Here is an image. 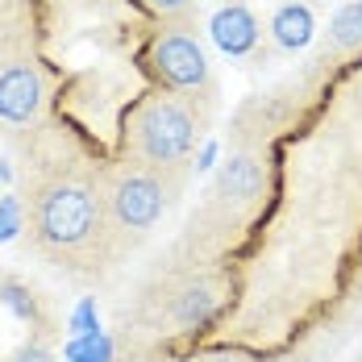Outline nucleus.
Here are the masks:
<instances>
[{
	"instance_id": "nucleus-1",
	"label": "nucleus",
	"mask_w": 362,
	"mask_h": 362,
	"mask_svg": "<svg viewBox=\"0 0 362 362\" xmlns=\"http://www.w3.org/2000/svg\"><path fill=\"white\" fill-rule=\"evenodd\" d=\"M25 217L37 254H46L54 267H67L75 275L96 271L117 250L105 213V175H83V171L37 175L30 183Z\"/></svg>"
},
{
	"instance_id": "nucleus-2",
	"label": "nucleus",
	"mask_w": 362,
	"mask_h": 362,
	"mask_svg": "<svg viewBox=\"0 0 362 362\" xmlns=\"http://www.w3.org/2000/svg\"><path fill=\"white\" fill-rule=\"evenodd\" d=\"M204 112L192 96L154 92L146 96L125 129V163L134 167H183L200 142Z\"/></svg>"
},
{
	"instance_id": "nucleus-3",
	"label": "nucleus",
	"mask_w": 362,
	"mask_h": 362,
	"mask_svg": "<svg viewBox=\"0 0 362 362\" xmlns=\"http://www.w3.org/2000/svg\"><path fill=\"white\" fill-rule=\"evenodd\" d=\"M183 187V167H117L105 175V213L117 242L146 238Z\"/></svg>"
},
{
	"instance_id": "nucleus-4",
	"label": "nucleus",
	"mask_w": 362,
	"mask_h": 362,
	"mask_svg": "<svg viewBox=\"0 0 362 362\" xmlns=\"http://www.w3.org/2000/svg\"><path fill=\"white\" fill-rule=\"evenodd\" d=\"M150 71L167 92H180V96H192V100L196 96L209 100V92H213L209 54H204V46L196 42V34L187 25L163 30L150 42Z\"/></svg>"
},
{
	"instance_id": "nucleus-5",
	"label": "nucleus",
	"mask_w": 362,
	"mask_h": 362,
	"mask_svg": "<svg viewBox=\"0 0 362 362\" xmlns=\"http://www.w3.org/2000/svg\"><path fill=\"white\" fill-rule=\"evenodd\" d=\"M46 105V79L30 50H17L0 63V125L25 129L42 117Z\"/></svg>"
},
{
	"instance_id": "nucleus-6",
	"label": "nucleus",
	"mask_w": 362,
	"mask_h": 362,
	"mask_svg": "<svg viewBox=\"0 0 362 362\" xmlns=\"http://www.w3.org/2000/svg\"><path fill=\"white\" fill-rule=\"evenodd\" d=\"M267 192V163L254 154H238L217 171L213 183V200L221 209H254Z\"/></svg>"
},
{
	"instance_id": "nucleus-7",
	"label": "nucleus",
	"mask_w": 362,
	"mask_h": 362,
	"mask_svg": "<svg viewBox=\"0 0 362 362\" xmlns=\"http://www.w3.org/2000/svg\"><path fill=\"white\" fill-rule=\"evenodd\" d=\"M209 34H213V42H217L229 59H246V54L258 50L262 25H258V17H254L242 0H229V4H221L217 13H213Z\"/></svg>"
},
{
	"instance_id": "nucleus-8",
	"label": "nucleus",
	"mask_w": 362,
	"mask_h": 362,
	"mask_svg": "<svg viewBox=\"0 0 362 362\" xmlns=\"http://www.w3.org/2000/svg\"><path fill=\"white\" fill-rule=\"evenodd\" d=\"M217 313H221V291H217L213 279H192V284H183V288L171 296V304H167L171 325H180V329H204Z\"/></svg>"
},
{
	"instance_id": "nucleus-9",
	"label": "nucleus",
	"mask_w": 362,
	"mask_h": 362,
	"mask_svg": "<svg viewBox=\"0 0 362 362\" xmlns=\"http://www.w3.org/2000/svg\"><path fill=\"white\" fill-rule=\"evenodd\" d=\"M313 8L304 4V0H288V4H279L275 13H271V42L279 46V50H304L308 42H313Z\"/></svg>"
},
{
	"instance_id": "nucleus-10",
	"label": "nucleus",
	"mask_w": 362,
	"mask_h": 362,
	"mask_svg": "<svg viewBox=\"0 0 362 362\" xmlns=\"http://www.w3.org/2000/svg\"><path fill=\"white\" fill-rule=\"evenodd\" d=\"M329 50H362V0H346L329 17Z\"/></svg>"
},
{
	"instance_id": "nucleus-11",
	"label": "nucleus",
	"mask_w": 362,
	"mask_h": 362,
	"mask_svg": "<svg viewBox=\"0 0 362 362\" xmlns=\"http://www.w3.org/2000/svg\"><path fill=\"white\" fill-rule=\"evenodd\" d=\"M63 362H112V337L109 333L71 337V341L63 346Z\"/></svg>"
},
{
	"instance_id": "nucleus-12",
	"label": "nucleus",
	"mask_w": 362,
	"mask_h": 362,
	"mask_svg": "<svg viewBox=\"0 0 362 362\" xmlns=\"http://www.w3.org/2000/svg\"><path fill=\"white\" fill-rule=\"evenodd\" d=\"M25 225H30L25 200H21L17 192H4V196H0V242H13Z\"/></svg>"
},
{
	"instance_id": "nucleus-13",
	"label": "nucleus",
	"mask_w": 362,
	"mask_h": 362,
	"mask_svg": "<svg viewBox=\"0 0 362 362\" xmlns=\"http://www.w3.org/2000/svg\"><path fill=\"white\" fill-rule=\"evenodd\" d=\"M67 333H71V337H88V333H100V325H96V300H92V296H83V300H79V304L71 308Z\"/></svg>"
},
{
	"instance_id": "nucleus-14",
	"label": "nucleus",
	"mask_w": 362,
	"mask_h": 362,
	"mask_svg": "<svg viewBox=\"0 0 362 362\" xmlns=\"http://www.w3.org/2000/svg\"><path fill=\"white\" fill-rule=\"evenodd\" d=\"M13 362H54V354H50L46 341H25V346L13 354Z\"/></svg>"
},
{
	"instance_id": "nucleus-15",
	"label": "nucleus",
	"mask_w": 362,
	"mask_h": 362,
	"mask_svg": "<svg viewBox=\"0 0 362 362\" xmlns=\"http://www.w3.org/2000/svg\"><path fill=\"white\" fill-rule=\"evenodd\" d=\"M142 4L150 13H158V17H183L192 0H142Z\"/></svg>"
},
{
	"instance_id": "nucleus-16",
	"label": "nucleus",
	"mask_w": 362,
	"mask_h": 362,
	"mask_svg": "<svg viewBox=\"0 0 362 362\" xmlns=\"http://www.w3.org/2000/svg\"><path fill=\"white\" fill-rule=\"evenodd\" d=\"M213 158H217V142H209L204 150H200V163H196V167L204 171V167H213Z\"/></svg>"
},
{
	"instance_id": "nucleus-17",
	"label": "nucleus",
	"mask_w": 362,
	"mask_h": 362,
	"mask_svg": "<svg viewBox=\"0 0 362 362\" xmlns=\"http://www.w3.org/2000/svg\"><path fill=\"white\" fill-rule=\"evenodd\" d=\"M209 362H242V358H209Z\"/></svg>"
},
{
	"instance_id": "nucleus-18",
	"label": "nucleus",
	"mask_w": 362,
	"mask_h": 362,
	"mask_svg": "<svg viewBox=\"0 0 362 362\" xmlns=\"http://www.w3.org/2000/svg\"><path fill=\"white\" fill-rule=\"evenodd\" d=\"M358 362H362V358H358Z\"/></svg>"
}]
</instances>
